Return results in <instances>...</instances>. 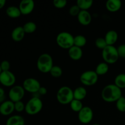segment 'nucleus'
<instances>
[{
  "mask_svg": "<svg viewBox=\"0 0 125 125\" xmlns=\"http://www.w3.org/2000/svg\"><path fill=\"white\" fill-rule=\"evenodd\" d=\"M6 101L5 91L2 87H0V104Z\"/></svg>",
  "mask_w": 125,
  "mask_h": 125,
  "instance_id": "c9c22d12",
  "label": "nucleus"
},
{
  "mask_svg": "<svg viewBox=\"0 0 125 125\" xmlns=\"http://www.w3.org/2000/svg\"><path fill=\"white\" fill-rule=\"evenodd\" d=\"M22 86L25 91L31 94L38 93L39 89L41 87L40 82L37 79L33 78H29L24 79Z\"/></svg>",
  "mask_w": 125,
  "mask_h": 125,
  "instance_id": "1a4fd4ad",
  "label": "nucleus"
},
{
  "mask_svg": "<svg viewBox=\"0 0 125 125\" xmlns=\"http://www.w3.org/2000/svg\"><path fill=\"white\" fill-rule=\"evenodd\" d=\"M14 111V103L10 100H6L0 104V114L2 115H10Z\"/></svg>",
  "mask_w": 125,
  "mask_h": 125,
  "instance_id": "ddd939ff",
  "label": "nucleus"
},
{
  "mask_svg": "<svg viewBox=\"0 0 125 125\" xmlns=\"http://www.w3.org/2000/svg\"><path fill=\"white\" fill-rule=\"evenodd\" d=\"M57 45L61 48L69 50L74 46V36L68 32H61L56 37Z\"/></svg>",
  "mask_w": 125,
  "mask_h": 125,
  "instance_id": "39448f33",
  "label": "nucleus"
},
{
  "mask_svg": "<svg viewBox=\"0 0 125 125\" xmlns=\"http://www.w3.org/2000/svg\"><path fill=\"white\" fill-rule=\"evenodd\" d=\"M1 72H2V70H1V65H0V74H1Z\"/></svg>",
  "mask_w": 125,
  "mask_h": 125,
  "instance_id": "58836bf2",
  "label": "nucleus"
},
{
  "mask_svg": "<svg viewBox=\"0 0 125 125\" xmlns=\"http://www.w3.org/2000/svg\"><path fill=\"white\" fill-rule=\"evenodd\" d=\"M81 10L79 9V7L76 4L73 5L70 8L69 13L71 16H73V17H78L79 13H80Z\"/></svg>",
  "mask_w": 125,
  "mask_h": 125,
  "instance_id": "7c9ffc66",
  "label": "nucleus"
},
{
  "mask_svg": "<svg viewBox=\"0 0 125 125\" xmlns=\"http://www.w3.org/2000/svg\"><path fill=\"white\" fill-rule=\"evenodd\" d=\"M23 29L26 34H32L37 29V25L34 22L28 21L23 26Z\"/></svg>",
  "mask_w": 125,
  "mask_h": 125,
  "instance_id": "a878e982",
  "label": "nucleus"
},
{
  "mask_svg": "<svg viewBox=\"0 0 125 125\" xmlns=\"http://www.w3.org/2000/svg\"><path fill=\"white\" fill-rule=\"evenodd\" d=\"M43 104L40 98L34 96L28 101L25 104L24 111L29 115H35L41 112Z\"/></svg>",
  "mask_w": 125,
  "mask_h": 125,
  "instance_id": "7ed1b4c3",
  "label": "nucleus"
},
{
  "mask_svg": "<svg viewBox=\"0 0 125 125\" xmlns=\"http://www.w3.org/2000/svg\"><path fill=\"white\" fill-rule=\"evenodd\" d=\"M1 70L2 72H7V71H10V62L7 61H3L0 63Z\"/></svg>",
  "mask_w": 125,
  "mask_h": 125,
  "instance_id": "72a5a7b5",
  "label": "nucleus"
},
{
  "mask_svg": "<svg viewBox=\"0 0 125 125\" xmlns=\"http://www.w3.org/2000/svg\"><path fill=\"white\" fill-rule=\"evenodd\" d=\"M50 73L51 76H52L53 78H59L62 75L63 71H62V69L59 66L54 65L51 69V70H50Z\"/></svg>",
  "mask_w": 125,
  "mask_h": 125,
  "instance_id": "cd10ccee",
  "label": "nucleus"
},
{
  "mask_svg": "<svg viewBox=\"0 0 125 125\" xmlns=\"http://www.w3.org/2000/svg\"><path fill=\"white\" fill-rule=\"evenodd\" d=\"M122 6L120 0H108L106 2V7L110 12H118Z\"/></svg>",
  "mask_w": 125,
  "mask_h": 125,
  "instance_id": "f3484780",
  "label": "nucleus"
},
{
  "mask_svg": "<svg viewBox=\"0 0 125 125\" xmlns=\"http://www.w3.org/2000/svg\"><path fill=\"white\" fill-rule=\"evenodd\" d=\"M56 98L57 101L61 104H70L74 100L73 90L68 86L61 87L57 90Z\"/></svg>",
  "mask_w": 125,
  "mask_h": 125,
  "instance_id": "20e7f679",
  "label": "nucleus"
},
{
  "mask_svg": "<svg viewBox=\"0 0 125 125\" xmlns=\"http://www.w3.org/2000/svg\"><path fill=\"white\" fill-rule=\"evenodd\" d=\"M107 45L114 46L117 42L118 39V34L117 31L114 30H110L106 32L104 37Z\"/></svg>",
  "mask_w": 125,
  "mask_h": 125,
  "instance_id": "a211bd4d",
  "label": "nucleus"
},
{
  "mask_svg": "<svg viewBox=\"0 0 125 125\" xmlns=\"http://www.w3.org/2000/svg\"><path fill=\"white\" fill-rule=\"evenodd\" d=\"M87 43V39L83 35H78L74 37V45L82 48Z\"/></svg>",
  "mask_w": 125,
  "mask_h": 125,
  "instance_id": "393cba45",
  "label": "nucleus"
},
{
  "mask_svg": "<svg viewBox=\"0 0 125 125\" xmlns=\"http://www.w3.org/2000/svg\"><path fill=\"white\" fill-rule=\"evenodd\" d=\"M15 111L18 112H21L25 110V104L22 101L14 103Z\"/></svg>",
  "mask_w": 125,
  "mask_h": 125,
  "instance_id": "473e14b6",
  "label": "nucleus"
},
{
  "mask_svg": "<svg viewBox=\"0 0 125 125\" xmlns=\"http://www.w3.org/2000/svg\"><path fill=\"white\" fill-rule=\"evenodd\" d=\"M47 92L48 90L47 89H46V88L45 87L41 86V87L39 89V92H38V94H40V95H45L47 94Z\"/></svg>",
  "mask_w": 125,
  "mask_h": 125,
  "instance_id": "e433bc0d",
  "label": "nucleus"
},
{
  "mask_svg": "<svg viewBox=\"0 0 125 125\" xmlns=\"http://www.w3.org/2000/svg\"><path fill=\"white\" fill-rule=\"evenodd\" d=\"M6 0H0V9H1L4 7V6L6 5Z\"/></svg>",
  "mask_w": 125,
  "mask_h": 125,
  "instance_id": "4c0bfd02",
  "label": "nucleus"
},
{
  "mask_svg": "<svg viewBox=\"0 0 125 125\" xmlns=\"http://www.w3.org/2000/svg\"><path fill=\"white\" fill-rule=\"evenodd\" d=\"M21 15H27L32 12L35 7V2L32 0H23L19 4Z\"/></svg>",
  "mask_w": 125,
  "mask_h": 125,
  "instance_id": "f8f14e48",
  "label": "nucleus"
},
{
  "mask_svg": "<svg viewBox=\"0 0 125 125\" xmlns=\"http://www.w3.org/2000/svg\"><path fill=\"white\" fill-rule=\"evenodd\" d=\"M116 107L121 112H125V97L122 96L116 101Z\"/></svg>",
  "mask_w": 125,
  "mask_h": 125,
  "instance_id": "c85d7f7f",
  "label": "nucleus"
},
{
  "mask_svg": "<svg viewBox=\"0 0 125 125\" xmlns=\"http://www.w3.org/2000/svg\"><path fill=\"white\" fill-rule=\"evenodd\" d=\"M87 95V91L84 87H78L73 90V96H74V99L75 100L82 101L85 99Z\"/></svg>",
  "mask_w": 125,
  "mask_h": 125,
  "instance_id": "aec40b11",
  "label": "nucleus"
},
{
  "mask_svg": "<svg viewBox=\"0 0 125 125\" xmlns=\"http://www.w3.org/2000/svg\"><path fill=\"white\" fill-rule=\"evenodd\" d=\"M68 54L70 58L73 61H79L83 56V51L82 48L76 46H73L68 50Z\"/></svg>",
  "mask_w": 125,
  "mask_h": 125,
  "instance_id": "2eb2a0df",
  "label": "nucleus"
},
{
  "mask_svg": "<svg viewBox=\"0 0 125 125\" xmlns=\"http://www.w3.org/2000/svg\"><path fill=\"white\" fill-rule=\"evenodd\" d=\"M53 66V59L50 54H42L37 61V68L43 73H50Z\"/></svg>",
  "mask_w": 125,
  "mask_h": 125,
  "instance_id": "f03ea898",
  "label": "nucleus"
},
{
  "mask_svg": "<svg viewBox=\"0 0 125 125\" xmlns=\"http://www.w3.org/2000/svg\"><path fill=\"white\" fill-rule=\"evenodd\" d=\"M114 84L120 89H125V73H120L116 76Z\"/></svg>",
  "mask_w": 125,
  "mask_h": 125,
  "instance_id": "b1692460",
  "label": "nucleus"
},
{
  "mask_svg": "<svg viewBox=\"0 0 125 125\" xmlns=\"http://www.w3.org/2000/svg\"><path fill=\"white\" fill-rule=\"evenodd\" d=\"M98 81V75L95 71H85L80 76L81 83L85 86H92L97 83Z\"/></svg>",
  "mask_w": 125,
  "mask_h": 125,
  "instance_id": "0eeeda50",
  "label": "nucleus"
},
{
  "mask_svg": "<svg viewBox=\"0 0 125 125\" xmlns=\"http://www.w3.org/2000/svg\"><path fill=\"white\" fill-rule=\"evenodd\" d=\"M117 49L119 57L125 58V44L120 45Z\"/></svg>",
  "mask_w": 125,
  "mask_h": 125,
  "instance_id": "f704fd0d",
  "label": "nucleus"
},
{
  "mask_svg": "<svg viewBox=\"0 0 125 125\" xmlns=\"http://www.w3.org/2000/svg\"><path fill=\"white\" fill-rule=\"evenodd\" d=\"M78 22L83 26H88L92 22V16L88 10H81L78 15Z\"/></svg>",
  "mask_w": 125,
  "mask_h": 125,
  "instance_id": "4468645a",
  "label": "nucleus"
},
{
  "mask_svg": "<svg viewBox=\"0 0 125 125\" xmlns=\"http://www.w3.org/2000/svg\"><path fill=\"white\" fill-rule=\"evenodd\" d=\"M6 125H25V120L22 116L14 115L7 120Z\"/></svg>",
  "mask_w": 125,
  "mask_h": 125,
  "instance_id": "6ab92c4d",
  "label": "nucleus"
},
{
  "mask_svg": "<svg viewBox=\"0 0 125 125\" xmlns=\"http://www.w3.org/2000/svg\"><path fill=\"white\" fill-rule=\"evenodd\" d=\"M122 96V89L116 86L114 84L106 85L101 91V98L107 103L116 102Z\"/></svg>",
  "mask_w": 125,
  "mask_h": 125,
  "instance_id": "f257e3e1",
  "label": "nucleus"
},
{
  "mask_svg": "<svg viewBox=\"0 0 125 125\" xmlns=\"http://www.w3.org/2000/svg\"><path fill=\"white\" fill-rule=\"evenodd\" d=\"M6 12L7 15L12 18H17L21 15L19 7L14 6H11L7 7Z\"/></svg>",
  "mask_w": 125,
  "mask_h": 125,
  "instance_id": "412c9836",
  "label": "nucleus"
},
{
  "mask_svg": "<svg viewBox=\"0 0 125 125\" xmlns=\"http://www.w3.org/2000/svg\"><path fill=\"white\" fill-rule=\"evenodd\" d=\"M16 82V77L10 71L2 72L0 74V83L5 87H13Z\"/></svg>",
  "mask_w": 125,
  "mask_h": 125,
  "instance_id": "9b49d317",
  "label": "nucleus"
},
{
  "mask_svg": "<svg viewBox=\"0 0 125 125\" xmlns=\"http://www.w3.org/2000/svg\"><path fill=\"white\" fill-rule=\"evenodd\" d=\"M70 108L72 111H74V112H78V113L83 108V107H84L83 104L81 101L75 100V99H74V100L70 103Z\"/></svg>",
  "mask_w": 125,
  "mask_h": 125,
  "instance_id": "bb28decb",
  "label": "nucleus"
},
{
  "mask_svg": "<svg viewBox=\"0 0 125 125\" xmlns=\"http://www.w3.org/2000/svg\"><path fill=\"white\" fill-rule=\"evenodd\" d=\"M109 71V64L104 62H100L97 65L95 72L98 76H103L107 74Z\"/></svg>",
  "mask_w": 125,
  "mask_h": 125,
  "instance_id": "4be33fe9",
  "label": "nucleus"
},
{
  "mask_svg": "<svg viewBox=\"0 0 125 125\" xmlns=\"http://www.w3.org/2000/svg\"><path fill=\"white\" fill-rule=\"evenodd\" d=\"M25 92L23 86L13 85L9 91L8 95L9 100L13 103L21 101L25 95Z\"/></svg>",
  "mask_w": 125,
  "mask_h": 125,
  "instance_id": "6e6552de",
  "label": "nucleus"
},
{
  "mask_svg": "<svg viewBox=\"0 0 125 125\" xmlns=\"http://www.w3.org/2000/svg\"><path fill=\"white\" fill-rule=\"evenodd\" d=\"M54 6L57 9L64 8L67 4V1L66 0H54L52 2Z\"/></svg>",
  "mask_w": 125,
  "mask_h": 125,
  "instance_id": "2f4dec72",
  "label": "nucleus"
},
{
  "mask_svg": "<svg viewBox=\"0 0 125 125\" xmlns=\"http://www.w3.org/2000/svg\"><path fill=\"white\" fill-rule=\"evenodd\" d=\"M25 32L23 26H17L13 29L11 33V37L12 40L17 42H19L23 40L25 36Z\"/></svg>",
  "mask_w": 125,
  "mask_h": 125,
  "instance_id": "dca6fc26",
  "label": "nucleus"
},
{
  "mask_svg": "<svg viewBox=\"0 0 125 125\" xmlns=\"http://www.w3.org/2000/svg\"><path fill=\"white\" fill-rule=\"evenodd\" d=\"M94 1L92 0H78L76 5L81 10H87L92 6Z\"/></svg>",
  "mask_w": 125,
  "mask_h": 125,
  "instance_id": "5701e85b",
  "label": "nucleus"
},
{
  "mask_svg": "<svg viewBox=\"0 0 125 125\" xmlns=\"http://www.w3.org/2000/svg\"><path fill=\"white\" fill-rule=\"evenodd\" d=\"M95 45L100 50H104L107 46L104 38L98 37L95 40Z\"/></svg>",
  "mask_w": 125,
  "mask_h": 125,
  "instance_id": "c756f323",
  "label": "nucleus"
},
{
  "mask_svg": "<svg viewBox=\"0 0 125 125\" xmlns=\"http://www.w3.org/2000/svg\"><path fill=\"white\" fill-rule=\"evenodd\" d=\"M78 114V120L83 124H89L94 118L93 110L89 106H84Z\"/></svg>",
  "mask_w": 125,
  "mask_h": 125,
  "instance_id": "9d476101",
  "label": "nucleus"
},
{
  "mask_svg": "<svg viewBox=\"0 0 125 125\" xmlns=\"http://www.w3.org/2000/svg\"><path fill=\"white\" fill-rule=\"evenodd\" d=\"M92 125H100V124H97V123H95V124H93Z\"/></svg>",
  "mask_w": 125,
  "mask_h": 125,
  "instance_id": "ea45409f",
  "label": "nucleus"
},
{
  "mask_svg": "<svg viewBox=\"0 0 125 125\" xmlns=\"http://www.w3.org/2000/svg\"><path fill=\"white\" fill-rule=\"evenodd\" d=\"M102 57L104 62L107 64H114L116 63L119 59L117 48L114 46L107 45L102 50Z\"/></svg>",
  "mask_w": 125,
  "mask_h": 125,
  "instance_id": "423d86ee",
  "label": "nucleus"
}]
</instances>
